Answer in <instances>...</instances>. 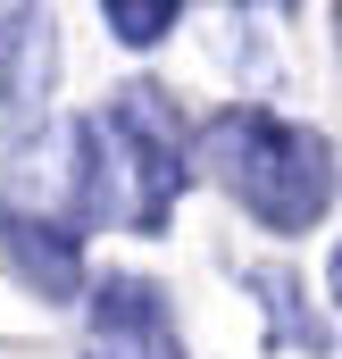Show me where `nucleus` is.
<instances>
[{
    "label": "nucleus",
    "instance_id": "f257e3e1",
    "mask_svg": "<svg viewBox=\"0 0 342 359\" xmlns=\"http://www.w3.org/2000/svg\"><path fill=\"white\" fill-rule=\"evenodd\" d=\"M184 184H192V134H184L175 100L159 84H125V92H109L100 109L67 117V134H59L50 151L25 142L17 184H8L0 201L50 209V217H67L76 234H92V226L167 234Z\"/></svg>",
    "mask_w": 342,
    "mask_h": 359
},
{
    "label": "nucleus",
    "instance_id": "f03ea898",
    "mask_svg": "<svg viewBox=\"0 0 342 359\" xmlns=\"http://www.w3.org/2000/svg\"><path fill=\"white\" fill-rule=\"evenodd\" d=\"M192 176H209L267 234H309L342 192V159L317 126L234 100L192 134Z\"/></svg>",
    "mask_w": 342,
    "mask_h": 359
},
{
    "label": "nucleus",
    "instance_id": "7ed1b4c3",
    "mask_svg": "<svg viewBox=\"0 0 342 359\" xmlns=\"http://www.w3.org/2000/svg\"><path fill=\"white\" fill-rule=\"evenodd\" d=\"M84 359H184L175 301L134 268L92 276V292H84Z\"/></svg>",
    "mask_w": 342,
    "mask_h": 359
},
{
    "label": "nucleus",
    "instance_id": "20e7f679",
    "mask_svg": "<svg viewBox=\"0 0 342 359\" xmlns=\"http://www.w3.org/2000/svg\"><path fill=\"white\" fill-rule=\"evenodd\" d=\"M50 84H59L50 8H0V142H8V151L42 142Z\"/></svg>",
    "mask_w": 342,
    "mask_h": 359
},
{
    "label": "nucleus",
    "instance_id": "39448f33",
    "mask_svg": "<svg viewBox=\"0 0 342 359\" xmlns=\"http://www.w3.org/2000/svg\"><path fill=\"white\" fill-rule=\"evenodd\" d=\"M0 251H8V268L25 276L42 301H84V234L67 217L0 201Z\"/></svg>",
    "mask_w": 342,
    "mask_h": 359
},
{
    "label": "nucleus",
    "instance_id": "423d86ee",
    "mask_svg": "<svg viewBox=\"0 0 342 359\" xmlns=\"http://www.w3.org/2000/svg\"><path fill=\"white\" fill-rule=\"evenodd\" d=\"M242 284H251V301L267 309V343H275V351H309V359H317L326 343H334V334H326V318L309 309L301 276L284 268V259H259V268L242 276Z\"/></svg>",
    "mask_w": 342,
    "mask_h": 359
},
{
    "label": "nucleus",
    "instance_id": "0eeeda50",
    "mask_svg": "<svg viewBox=\"0 0 342 359\" xmlns=\"http://www.w3.org/2000/svg\"><path fill=\"white\" fill-rule=\"evenodd\" d=\"M175 17H184L175 0H159V8H125V0H109V8H100V25H109L125 50H151L159 34H175Z\"/></svg>",
    "mask_w": 342,
    "mask_h": 359
},
{
    "label": "nucleus",
    "instance_id": "6e6552de",
    "mask_svg": "<svg viewBox=\"0 0 342 359\" xmlns=\"http://www.w3.org/2000/svg\"><path fill=\"white\" fill-rule=\"evenodd\" d=\"M334 301H342V243H334Z\"/></svg>",
    "mask_w": 342,
    "mask_h": 359
},
{
    "label": "nucleus",
    "instance_id": "1a4fd4ad",
    "mask_svg": "<svg viewBox=\"0 0 342 359\" xmlns=\"http://www.w3.org/2000/svg\"><path fill=\"white\" fill-rule=\"evenodd\" d=\"M334 25H342V8H334Z\"/></svg>",
    "mask_w": 342,
    "mask_h": 359
}]
</instances>
